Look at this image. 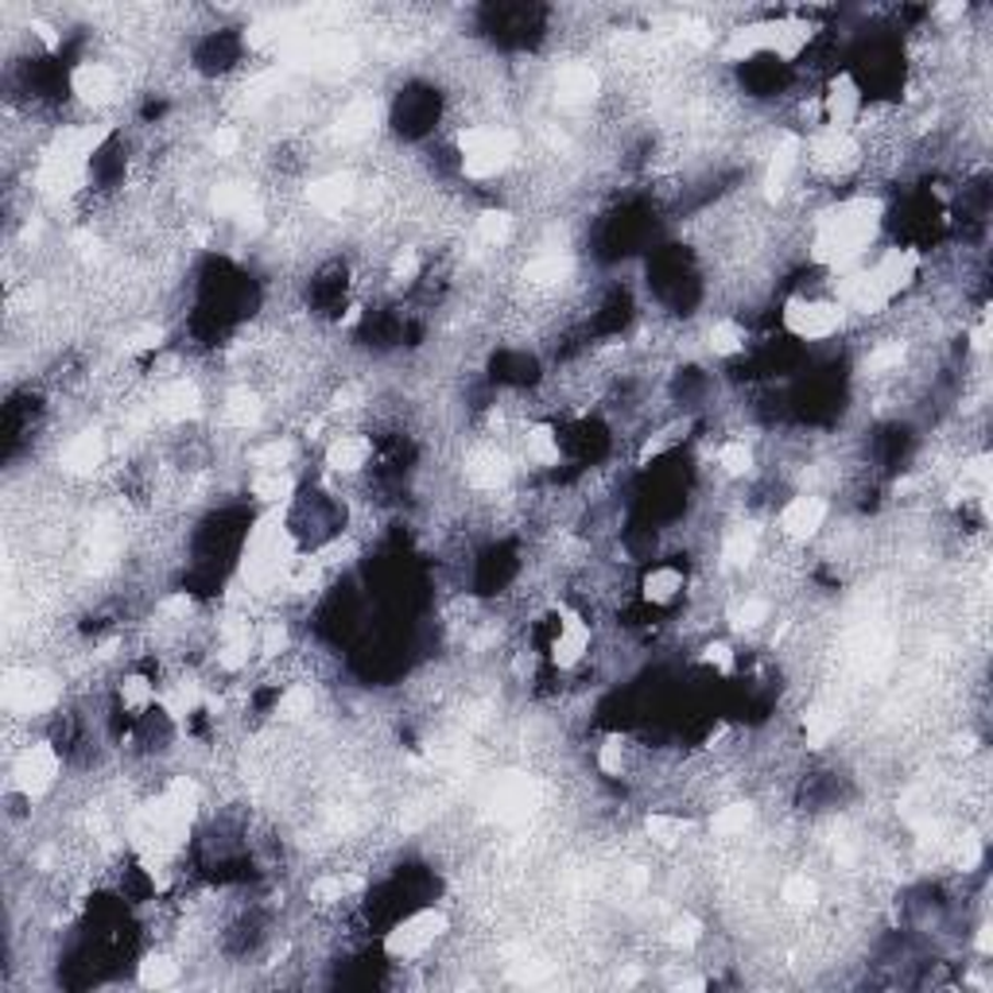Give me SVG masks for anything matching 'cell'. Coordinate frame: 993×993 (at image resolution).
I'll use <instances>...</instances> for the list:
<instances>
[{"label":"cell","instance_id":"cell-14","mask_svg":"<svg viewBox=\"0 0 993 993\" xmlns=\"http://www.w3.org/2000/svg\"><path fill=\"white\" fill-rule=\"evenodd\" d=\"M323 462H326V470L338 477L366 474L369 462H373V439H369V435H357V431L334 435L323 450Z\"/></svg>","mask_w":993,"mask_h":993},{"label":"cell","instance_id":"cell-25","mask_svg":"<svg viewBox=\"0 0 993 993\" xmlns=\"http://www.w3.org/2000/svg\"><path fill=\"white\" fill-rule=\"evenodd\" d=\"M314 706H319V698H314L311 683H288V688H280V695H276L273 714L280 726H299V721L311 718Z\"/></svg>","mask_w":993,"mask_h":993},{"label":"cell","instance_id":"cell-19","mask_svg":"<svg viewBox=\"0 0 993 993\" xmlns=\"http://www.w3.org/2000/svg\"><path fill=\"white\" fill-rule=\"evenodd\" d=\"M570 276H575V261H570L567 253H540L524 264L520 280H524L528 288L552 291V288H563Z\"/></svg>","mask_w":993,"mask_h":993},{"label":"cell","instance_id":"cell-11","mask_svg":"<svg viewBox=\"0 0 993 993\" xmlns=\"http://www.w3.org/2000/svg\"><path fill=\"white\" fill-rule=\"evenodd\" d=\"M799 168H804V140H799L796 132H784V137L776 140L769 163H764V198H769V203H781V198L792 190V183H796Z\"/></svg>","mask_w":993,"mask_h":993},{"label":"cell","instance_id":"cell-2","mask_svg":"<svg viewBox=\"0 0 993 993\" xmlns=\"http://www.w3.org/2000/svg\"><path fill=\"white\" fill-rule=\"evenodd\" d=\"M62 781V753L55 741H27L9 764V792L27 804L43 799Z\"/></svg>","mask_w":993,"mask_h":993},{"label":"cell","instance_id":"cell-3","mask_svg":"<svg viewBox=\"0 0 993 993\" xmlns=\"http://www.w3.org/2000/svg\"><path fill=\"white\" fill-rule=\"evenodd\" d=\"M447 932H450L447 912L435 909V904H424V909H416V912H408L404 920H396V924L384 932L381 947H384V955H389L392 962H416V959H424V955L431 951L435 943H439Z\"/></svg>","mask_w":993,"mask_h":993},{"label":"cell","instance_id":"cell-34","mask_svg":"<svg viewBox=\"0 0 993 993\" xmlns=\"http://www.w3.org/2000/svg\"><path fill=\"white\" fill-rule=\"evenodd\" d=\"M628 738H621V734H610V738L598 746V753H594V764H598V773L602 776H610V781H621L625 776V769H628Z\"/></svg>","mask_w":993,"mask_h":993},{"label":"cell","instance_id":"cell-41","mask_svg":"<svg viewBox=\"0 0 993 993\" xmlns=\"http://www.w3.org/2000/svg\"><path fill=\"white\" fill-rule=\"evenodd\" d=\"M970 349H974L978 357L990 354V314L982 311V319H978V326L970 331Z\"/></svg>","mask_w":993,"mask_h":993},{"label":"cell","instance_id":"cell-12","mask_svg":"<svg viewBox=\"0 0 993 993\" xmlns=\"http://www.w3.org/2000/svg\"><path fill=\"white\" fill-rule=\"evenodd\" d=\"M105 459H109V439H105L97 427H85V431L70 435L67 447L59 450V466L74 477L97 474V470L105 466Z\"/></svg>","mask_w":993,"mask_h":993},{"label":"cell","instance_id":"cell-33","mask_svg":"<svg viewBox=\"0 0 993 993\" xmlns=\"http://www.w3.org/2000/svg\"><path fill=\"white\" fill-rule=\"evenodd\" d=\"M288 648H291L288 621H280V617L256 621V656H261V660H280Z\"/></svg>","mask_w":993,"mask_h":993},{"label":"cell","instance_id":"cell-15","mask_svg":"<svg viewBox=\"0 0 993 993\" xmlns=\"http://www.w3.org/2000/svg\"><path fill=\"white\" fill-rule=\"evenodd\" d=\"M354 198H357L354 175H342V171L314 178L311 187H307V203H311L319 213H326V218H338L342 210H349V203H354Z\"/></svg>","mask_w":993,"mask_h":993},{"label":"cell","instance_id":"cell-42","mask_svg":"<svg viewBox=\"0 0 993 993\" xmlns=\"http://www.w3.org/2000/svg\"><path fill=\"white\" fill-rule=\"evenodd\" d=\"M974 951L982 955V959H990L993 955V932H990V920H982L974 932Z\"/></svg>","mask_w":993,"mask_h":993},{"label":"cell","instance_id":"cell-39","mask_svg":"<svg viewBox=\"0 0 993 993\" xmlns=\"http://www.w3.org/2000/svg\"><path fill=\"white\" fill-rule=\"evenodd\" d=\"M982 839L978 834H962L959 842H955V866H959V874H974L978 866H982Z\"/></svg>","mask_w":993,"mask_h":993},{"label":"cell","instance_id":"cell-29","mask_svg":"<svg viewBox=\"0 0 993 993\" xmlns=\"http://www.w3.org/2000/svg\"><path fill=\"white\" fill-rule=\"evenodd\" d=\"M512 230H517V218L509 210H482L474 218V238L485 249H505L512 241Z\"/></svg>","mask_w":993,"mask_h":993},{"label":"cell","instance_id":"cell-43","mask_svg":"<svg viewBox=\"0 0 993 993\" xmlns=\"http://www.w3.org/2000/svg\"><path fill=\"white\" fill-rule=\"evenodd\" d=\"M932 16L939 20V24H951V20H962V16H967V4H962V0H955V4H939V9H935Z\"/></svg>","mask_w":993,"mask_h":993},{"label":"cell","instance_id":"cell-30","mask_svg":"<svg viewBox=\"0 0 993 993\" xmlns=\"http://www.w3.org/2000/svg\"><path fill=\"white\" fill-rule=\"evenodd\" d=\"M746 346H749V334L738 319H718V323L706 326V349L714 357H738L746 354Z\"/></svg>","mask_w":993,"mask_h":993},{"label":"cell","instance_id":"cell-23","mask_svg":"<svg viewBox=\"0 0 993 993\" xmlns=\"http://www.w3.org/2000/svg\"><path fill=\"white\" fill-rule=\"evenodd\" d=\"M645 834L653 839V846L676 850L695 834V819L676 816V811H653V816L645 819Z\"/></svg>","mask_w":993,"mask_h":993},{"label":"cell","instance_id":"cell-4","mask_svg":"<svg viewBox=\"0 0 993 993\" xmlns=\"http://www.w3.org/2000/svg\"><path fill=\"white\" fill-rule=\"evenodd\" d=\"M850 314L831 296H792L781 311L784 334L796 342H831L846 331Z\"/></svg>","mask_w":993,"mask_h":993},{"label":"cell","instance_id":"cell-35","mask_svg":"<svg viewBox=\"0 0 993 993\" xmlns=\"http://www.w3.org/2000/svg\"><path fill=\"white\" fill-rule=\"evenodd\" d=\"M904 357H909V346H904V342H881L877 349H869V357H866V373H869V377L897 373V369L904 366Z\"/></svg>","mask_w":993,"mask_h":993},{"label":"cell","instance_id":"cell-9","mask_svg":"<svg viewBox=\"0 0 993 993\" xmlns=\"http://www.w3.org/2000/svg\"><path fill=\"white\" fill-rule=\"evenodd\" d=\"M869 276L877 280V288L885 291L889 299L904 296V291L916 288L920 280V253L909 245H889L881 249V253L874 256V261H866Z\"/></svg>","mask_w":993,"mask_h":993},{"label":"cell","instance_id":"cell-26","mask_svg":"<svg viewBox=\"0 0 993 993\" xmlns=\"http://www.w3.org/2000/svg\"><path fill=\"white\" fill-rule=\"evenodd\" d=\"M757 819V807L749 804V799H734V804L718 807L711 816V823H706V831L714 834V839H741V834L753 827Z\"/></svg>","mask_w":993,"mask_h":993},{"label":"cell","instance_id":"cell-32","mask_svg":"<svg viewBox=\"0 0 993 993\" xmlns=\"http://www.w3.org/2000/svg\"><path fill=\"white\" fill-rule=\"evenodd\" d=\"M714 459H718V470L730 477V482H746V477H753V470H757V454L746 439H726Z\"/></svg>","mask_w":993,"mask_h":993},{"label":"cell","instance_id":"cell-17","mask_svg":"<svg viewBox=\"0 0 993 993\" xmlns=\"http://www.w3.org/2000/svg\"><path fill=\"white\" fill-rule=\"evenodd\" d=\"M512 477V462H509V454L505 450H497V447H482V450H474L466 459V482L470 485H477V489H501L505 482Z\"/></svg>","mask_w":993,"mask_h":993},{"label":"cell","instance_id":"cell-16","mask_svg":"<svg viewBox=\"0 0 993 993\" xmlns=\"http://www.w3.org/2000/svg\"><path fill=\"white\" fill-rule=\"evenodd\" d=\"M117 703L128 718H148L152 711H160V683L145 671H128L117 680Z\"/></svg>","mask_w":993,"mask_h":993},{"label":"cell","instance_id":"cell-28","mask_svg":"<svg viewBox=\"0 0 993 993\" xmlns=\"http://www.w3.org/2000/svg\"><path fill=\"white\" fill-rule=\"evenodd\" d=\"M366 889V881L357 874H346V869H334V874H323L319 881L311 885V900L314 904H342V900H349L354 892Z\"/></svg>","mask_w":993,"mask_h":993},{"label":"cell","instance_id":"cell-31","mask_svg":"<svg viewBox=\"0 0 993 993\" xmlns=\"http://www.w3.org/2000/svg\"><path fill=\"white\" fill-rule=\"evenodd\" d=\"M726 621H730L734 633H757V628H764L769 621H773V602L769 598H738V602L730 605V613H726Z\"/></svg>","mask_w":993,"mask_h":993},{"label":"cell","instance_id":"cell-24","mask_svg":"<svg viewBox=\"0 0 993 993\" xmlns=\"http://www.w3.org/2000/svg\"><path fill=\"white\" fill-rule=\"evenodd\" d=\"M178 978H183V962L171 951H148L137 962V985H145V990H171V985H178Z\"/></svg>","mask_w":993,"mask_h":993},{"label":"cell","instance_id":"cell-37","mask_svg":"<svg viewBox=\"0 0 993 993\" xmlns=\"http://www.w3.org/2000/svg\"><path fill=\"white\" fill-rule=\"evenodd\" d=\"M698 663L711 668L714 676H721V680H730L734 671H738V653H734V645H726V640H711V645H703V653H698Z\"/></svg>","mask_w":993,"mask_h":993},{"label":"cell","instance_id":"cell-21","mask_svg":"<svg viewBox=\"0 0 993 993\" xmlns=\"http://www.w3.org/2000/svg\"><path fill=\"white\" fill-rule=\"evenodd\" d=\"M249 493L264 509H288L296 501V477H291V470H264V474H253Z\"/></svg>","mask_w":993,"mask_h":993},{"label":"cell","instance_id":"cell-13","mask_svg":"<svg viewBox=\"0 0 993 993\" xmlns=\"http://www.w3.org/2000/svg\"><path fill=\"white\" fill-rule=\"evenodd\" d=\"M155 416L168 424H190L203 416V389L190 377H168L155 392Z\"/></svg>","mask_w":993,"mask_h":993},{"label":"cell","instance_id":"cell-36","mask_svg":"<svg viewBox=\"0 0 993 993\" xmlns=\"http://www.w3.org/2000/svg\"><path fill=\"white\" fill-rule=\"evenodd\" d=\"M781 900L788 909H816L819 904V881L807 874H792L781 889Z\"/></svg>","mask_w":993,"mask_h":993},{"label":"cell","instance_id":"cell-40","mask_svg":"<svg viewBox=\"0 0 993 993\" xmlns=\"http://www.w3.org/2000/svg\"><path fill=\"white\" fill-rule=\"evenodd\" d=\"M210 152L221 155V160H230V155L241 152V132L233 125H218L210 132Z\"/></svg>","mask_w":993,"mask_h":993},{"label":"cell","instance_id":"cell-22","mask_svg":"<svg viewBox=\"0 0 993 993\" xmlns=\"http://www.w3.org/2000/svg\"><path fill=\"white\" fill-rule=\"evenodd\" d=\"M761 559V532L753 524H734L721 540V563L734 570H746Z\"/></svg>","mask_w":993,"mask_h":993},{"label":"cell","instance_id":"cell-6","mask_svg":"<svg viewBox=\"0 0 993 993\" xmlns=\"http://www.w3.org/2000/svg\"><path fill=\"white\" fill-rule=\"evenodd\" d=\"M594 648V628L586 621V613L570 610V605H555V625L552 640H547V660L559 671H575L578 663L590 656Z\"/></svg>","mask_w":993,"mask_h":993},{"label":"cell","instance_id":"cell-27","mask_svg":"<svg viewBox=\"0 0 993 993\" xmlns=\"http://www.w3.org/2000/svg\"><path fill=\"white\" fill-rule=\"evenodd\" d=\"M555 94L563 105H582L598 94V74L590 67H563L555 78Z\"/></svg>","mask_w":993,"mask_h":993},{"label":"cell","instance_id":"cell-18","mask_svg":"<svg viewBox=\"0 0 993 993\" xmlns=\"http://www.w3.org/2000/svg\"><path fill=\"white\" fill-rule=\"evenodd\" d=\"M520 450H524V462L535 470H555L563 462V439L552 424H528L524 439H520Z\"/></svg>","mask_w":993,"mask_h":993},{"label":"cell","instance_id":"cell-1","mask_svg":"<svg viewBox=\"0 0 993 993\" xmlns=\"http://www.w3.org/2000/svg\"><path fill=\"white\" fill-rule=\"evenodd\" d=\"M454 148H459L462 175L477 178V183L505 175L517 163V137L497 125H466L454 137Z\"/></svg>","mask_w":993,"mask_h":993},{"label":"cell","instance_id":"cell-38","mask_svg":"<svg viewBox=\"0 0 993 993\" xmlns=\"http://www.w3.org/2000/svg\"><path fill=\"white\" fill-rule=\"evenodd\" d=\"M703 920L691 916V912H683V916L671 920L668 927V947H676V951H691V947H698L703 943Z\"/></svg>","mask_w":993,"mask_h":993},{"label":"cell","instance_id":"cell-5","mask_svg":"<svg viewBox=\"0 0 993 993\" xmlns=\"http://www.w3.org/2000/svg\"><path fill=\"white\" fill-rule=\"evenodd\" d=\"M804 163H811V171L827 178L850 175L862 163V145H857V137L846 132V128L819 125L804 145Z\"/></svg>","mask_w":993,"mask_h":993},{"label":"cell","instance_id":"cell-20","mask_svg":"<svg viewBox=\"0 0 993 993\" xmlns=\"http://www.w3.org/2000/svg\"><path fill=\"white\" fill-rule=\"evenodd\" d=\"M683 586H688V578H683V570L676 567V563H656V567L645 570V578H640V598H645L648 605H671L683 594Z\"/></svg>","mask_w":993,"mask_h":993},{"label":"cell","instance_id":"cell-10","mask_svg":"<svg viewBox=\"0 0 993 993\" xmlns=\"http://www.w3.org/2000/svg\"><path fill=\"white\" fill-rule=\"evenodd\" d=\"M67 85H70V94H74L82 105H94V109H102V105H113V102H117V94H120V74L109 67V62L85 59V62H78V67L70 70Z\"/></svg>","mask_w":993,"mask_h":993},{"label":"cell","instance_id":"cell-7","mask_svg":"<svg viewBox=\"0 0 993 993\" xmlns=\"http://www.w3.org/2000/svg\"><path fill=\"white\" fill-rule=\"evenodd\" d=\"M831 520V505L819 493H796L784 501V509L776 512V532L796 547H807L811 540H819Z\"/></svg>","mask_w":993,"mask_h":993},{"label":"cell","instance_id":"cell-8","mask_svg":"<svg viewBox=\"0 0 993 993\" xmlns=\"http://www.w3.org/2000/svg\"><path fill=\"white\" fill-rule=\"evenodd\" d=\"M862 109H866V90H862V82H857L850 70H834V74L827 78L823 94H819V113H823V125L854 132Z\"/></svg>","mask_w":993,"mask_h":993}]
</instances>
